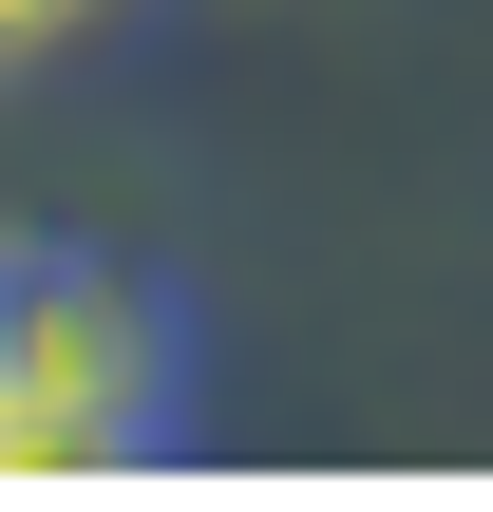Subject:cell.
<instances>
[{
	"label": "cell",
	"instance_id": "cell-2",
	"mask_svg": "<svg viewBox=\"0 0 493 512\" xmlns=\"http://www.w3.org/2000/svg\"><path fill=\"white\" fill-rule=\"evenodd\" d=\"M95 0H0V57H38V38H76Z\"/></svg>",
	"mask_w": 493,
	"mask_h": 512
},
{
	"label": "cell",
	"instance_id": "cell-1",
	"mask_svg": "<svg viewBox=\"0 0 493 512\" xmlns=\"http://www.w3.org/2000/svg\"><path fill=\"white\" fill-rule=\"evenodd\" d=\"M190 456V285L76 228H0V475Z\"/></svg>",
	"mask_w": 493,
	"mask_h": 512
}]
</instances>
